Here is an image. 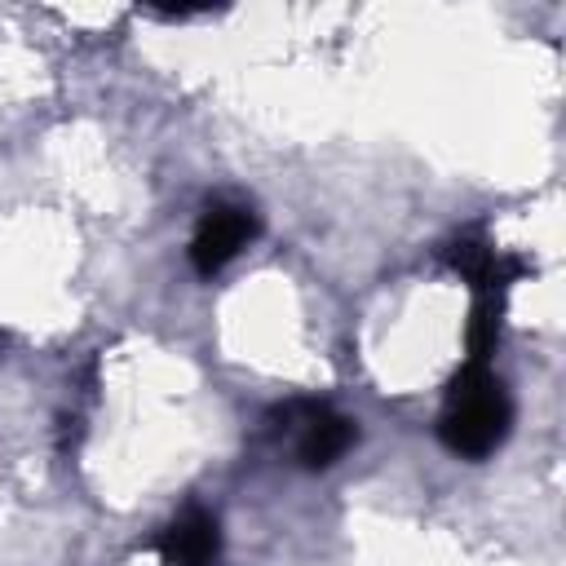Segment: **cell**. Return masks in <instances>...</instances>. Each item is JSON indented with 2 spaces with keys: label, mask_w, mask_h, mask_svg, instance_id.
Here are the masks:
<instances>
[{
  "label": "cell",
  "mask_w": 566,
  "mask_h": 566,
  "mask_svg": "<svg viewBox=\"0 0 566 566\" xmlns=\"http://www.w3.org/2000/svg\"><path fill=\"white\" fill-rule=\"evenodd\" d=\"M509 424H513V402L504 385L486 367L464 363L447 389V407L438 420L442 442L464 460H482L509 438Z\"/></svg>",
  "instance_id": "6da1fadb"
},
{
  "label": "cell",
  "mask_w": 566,
  "mask_h": 566,
  "mask_svg": "<svg viewBox=\"0 0 566 566\" xmlns=\"http://www.w3.org/2000/svg\"><path fill=\"white\" fill-rule=\"evenodd\" d=\"M279 429H287L301 469H332L358 442V424L327 402H292Z\"/></svg>",
  "instance_id": "7a4b0ae2"
},
{
  "label": "cell",
  "mask_w": 566,
  "mask_h": 566,
  "mask_svg": "<svg viewBox=\"0 0 566 566\" xmlns=\"http://www.w3.org/2000/svg\"><path fill=\"white\" fill-rule=\"evenodd\" d=\"M256 239V212L243 208V203H212L195 234H190V265L208 279L217 270H226L248 243Z\"/></svg>",
  "instance_id": "3957f363"
},
{
  "label": "cell",
  "mask_w": 566,
  "mask_h": 566,
  "mask_svg": "<svg viewBox=\"0 0 566 566\" xmlns=\"http://www.w3.org/2000/svg\"><path fill=\"white\" fill-rule=\"evenodd\" d=\"M155 548H159L164 566H212L221 553V526L212 513L186 509L159 531Z\"/></svg>",
  "instance_id": "277c9868"
}]
</instances>
